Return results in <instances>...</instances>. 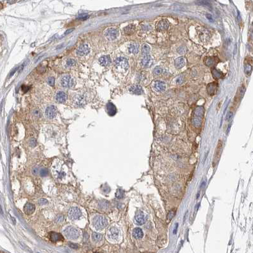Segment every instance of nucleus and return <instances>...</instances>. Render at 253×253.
Here are the masks:
<instances>
[{
	"label": "nucleus",
	"instance_id": "52",
	"mask_svg": "<svg viewBox=\"0 0 253 253\" xmlns=\"http://www.w3.org/2000/svg\"></svg>",
	"mask_w": 253,
	"mask_h": 253
},
{
	"label": "nucleus",
	"instance_id": "8",
	"mask_svg": "<svg viewBox=\"0 0 253 253\" xmlns=\"http://www.w3.org/2000/svg\"><path fill=\"white\" fill-rule=\"evenodd\" d=\"M57 110L54 105H50L46 109V116L49 119H53L56 115Z\"/></svg>",
	"mask_w": 253,
	"mask_h": 253
},
{
	"label": "nucleus",
	"instance_id": "21",
	"mask_svg": "<svg viewBox=\"0 0 253 253\" xmlns=\"http://www.w3.org/2000/svg\"><path fill=\"white\" fill-rule=\"evenodd\" d=\"M24 209L26 214H31L35 211V206L33 204H31V203H27L24 206Z\"/></svg>",
	"mask_w": 253,
	"mask_h": 253
},
{
	"label": "nucleus",
	"instance_id": "45",
	"mask_svg": "<svg viewBox=\"0 0 253 253\" xmlns=\"http://www.w3.org/2000/svg\"><path fill=\"white\" fill-rule=\"evenodd\" d=\"M183 82V79H182V77H179L177 79L176 83L177 84H181Z\"/></svg>",
	"mask_w": 253,
	"mask_h": 253
},
{
	"label": "nucleus",
	"instance_id": "7",
	"mask_svg": "<svg viewBox=\"0 0 253 253\" xmlns=\"http://www.w3.org/2000/svg\"><path fill=\"white\" fill-rule=\"evenodd\" d=\"M90 49L88 45L86 44H83L76 50V54L80 56H86L90 53Z\"/></svg>",
	"mask_w": 253,
	"mask_h": 253
},
{
	"label": "nucleus",
	"instance_id": "46",
	"mask_svg": "<svg viewBox=\"0 0 253 253\" xmlns=\"http://www.w3.org/2000/svg\"><path fill=\"white\" fill-rule=\"evenodd\" d=\"M232 117V112H229L228 114L227 115V117H226V119H228V120H230V119H231V117Z\"/></svg>",
	"mask_w": 253,
	"mask_h": 253
},
{
	"label": "nucleus",
	"instance_id": "1",
	"mask_svg": "<svg viewBox=\"0 0 253 253\" xmlns=\"http://www.w3.org/2000/svg\"><path fill=\"white\" fill-rule=\"evenodd\" d=\"M107 220L103 216L97 215L93 219V225L97 230H102L107 225Z\"/></svg>",
	"mask_w": 253,
	"mask_h": 253
},
{
	"label": "nucleus",
	"instance_id": "33",
	"mask_svg": "<svg viewBox=\"0 0 253 253\" xmlns=\"http://www.w3.org/2000/svg\"><path fill=\"white\" fill-rule=\"evenodd\" d=\"M244 70L245 72H246V74L250 75L252 72V65H251L249 64V63L246 64L244 66Z\"/></svg>",
	"mask_w": 253,
	"mask_h": 253
},
{
	"label": "nucleus",
	"instance_id": "44",
	"mask_svg": "<svg viewBox=\"0 0 253 253\" xmlns=\"http://www.w3.org/2000/svg\"><path fill=\"white\" fill-rule=\"evenodd\" d=\"M30 144H31V146H32V147L36 146V140H35L34 139L31 140V141H30Z\"/></svg>",
	"mask_w": 253,
	"mask_h": 253
},
{
	"label": "nucleus",
	"instance_id": "26",
	"mask_svg": "<svg viewBox=\"0 0 253 253\" xmlns=\"http://www.w3.org/2000/svg\"><path fill=\"white\" fill-rule=\"evenodd\" d=\"M204 109L202 107H197L195 110V116L202 118V116H204Z\"/></svg>",
	"mask_w": 253,
	"mask_h": 253
},
{
	"label": "nucleus",
	"instance_id": "18",
	"mask_svg": "<svg viewBox=\"0 0 253 253\" xmlns=\"http://www.w3.org/2000/svg\"><path fill=\"white\" fill-rule=\"evenodd\" d=\"M128 51L133 54H136L139 51V45L136 42H133L128 46Z\"/></svg>",
	"mask_w": 253,
	"mask_h": 253
},
{
	"label": "nucleus",
	"instance_id": "47",
	"mask_svg": "<svg viewBox=\"0 0 253 253\" xmlns=\"http://www.w3.org/2000/svg\"><path fill=\"white\" fill-rule=\"evenodd\" d=\"M178 223H176V225H175V230H174V231H173V233H174V234H175V233H176L177 228H178Z\"/></svg>",
	"mask_w": 253,
	"mask_h": 253
},
{
	"label": "nucleus",
	"instance_id": "49",
	"mask_svg": "<svg viewBox=\"0 0 253 253\" xmlns=\"http://www.w3.org/2000/svg\"><path fill=\"white\" fill-rule=\"evenodd\" d=\"M22 90H23V91H24V90L25 91H27V90H28V88H27V87H26V86H22Z\"/></svg>",
	"mask_w": 253,
	"mask_h": 253
},
{
	"label": "nucleus",
	"instance_id": "5",
	"mask_svg": "<svg viewBox=\"0 0 253 253\" xmlns=\"http://www.w3.org/2000/svg\"><path fill=\"white\" fill-rule=\"evenodd\" d=\"M119 35V31L115 28H109L105 32V36L109 41H114Z\"/></svg>",
	"mask_w": 253,
	"mask_h": 253
},
{
	"label": "nucleus",
	"instance_id": "24",
	"mask_svg": "<svg viewBox=\"0 0 253 253\" xmlns=\"http://www.w3.org/2000/svg\"><path fill=\"white\" fill-rule=\"evenodd\" d=\"M133 235L134 238H136L137 239H140L143 237V233L142 230L140 228H134L133 232Z\"/></svg>",
	"mask_w": 253,
	"mask_h": 253
},
{
	"label": "nucleus",
	"instance_id": "40",
	"mask_svg": "<svg viewBox=\"0 0 253 253\" xmlns=\"http://www.w3.org/2000/svg\"><path fill=\"white\" fill-rule=\"evenodd\" d=\"M175 211H171L169 212V213L168 214V219H169V220H171V219H172V218L174 216H175Z\"/></svg>",
	"mask_w": 253,
	"mask_h": 253
},
{
	"label": "nucleus",
	"instance_id": "6",
	"mask_svg": "<svg viewBox=\"0 0 253 253\" xmlns=\"http://www.w3.org/2000/svg\"><path fill=\"white\" fill-rule=\"evenodd\" d=\"M82 215V213L80 211V209L76 207H71L69 210L68 216L72 220L79 219Z\"/></svg>",
	"mask_w": 253,
	"mask_h": 253
},
{
	"label": "nucleus",
	"instance_id": "51",
	"mask_svg": "<svg viewBox=\"0 0 253 253\" xmlns=\"http://www.w3.org/2000/svg\"><path fill=\"white\" fill-rule=\"evenodd\" d=\"M72 31H73V29H70V31H69H69H67V32H65V34H68V33H69V32H72Z\"/></svg>",
	"mask_w": 253,
	"mask_h": 253
},
{
	"label": "nucleus",
	"instance_id": "16",
	"mask_svg": "<svg viewBox=\"0 0 253 253\" xmlns=\"http://www.w3.org/2000/svg\"><path fill=\"white\" fill-rule=\"evenodd\" d=\"M135 26L133 25V24H129V26H126L125 28L123 30V32H124V34L125 35H127V36H130L131 34H133L135 31Z\"/></svg>",
	"mask_w": 253,
	"mask_h": 253
},
{
	"label": "nucleus",
	"instance_id": "27",
	"mask_svg": "<svg viewBox=\"0 0 253 253\" xmlns=\"http://www.w3.org/2000/svg\"><path fill=\"white\" fill-rule=\"evenodd\" d=\"M150 51V48L149 45L147 44H144L141 48V53L144 56L148 55Z\"/></svg>",
	"mask_w": 253,
	"mask_h": 253
},
{
	"label": "nucleus",
	"instance_id": "14",
	"mask_svg": "<svg viewBox=\"0 0 253 253\" xmlns=\"http://www.w3.org/2000/svg\"><path fill=\"white\" fill-rule=\"evenodd\" d=\"M119 234V230L116 227H111V228H109V231H108V236L112 239H116V238L118 237Z\"/></svg>",
	"mask_w": 253,
	"mask_h": 253
},
{
	"label": "nucleus",
	"instance_id": "15",
	"mask_svg": "<svg viewBox=\"0 0 253 253\" xmlns=\"http://www.w3.org/2000/svg\"><path fill=\"white\" fill-rule=\"evenodd\" d=\"M99 63L102 66H108L111 62V59L110 56L108 55H105L102 57H100L98 60Z\"/></svg>",
	"mask_w": 253,
	"mask_h": 253
},
{
	"label": "nucleus",
	"instance_id": "17",
	"mask_svg": "<svg viewBox=\"0 0 253 253\" xmlns=\"http://www.w3.org/2000/svg\"><path fill=\"white\" fill-rule=\"evenodd\" d=\"M217 86L218 84L216 83H210L209 84L207 85V91L208 94L210 95H214L215 93V92L216 91Z\"/></svg>",
	"mask_w": 253,
	"mask_h": 253
},
{
	"label": "nucleus",
	"instance_id": "37",
	"mask_svg": "<svg viewBox=\"0 0 253 253\" xmlns=\"http://www.w3.org/2000/svg\"><path fill=\"white\" fill-rule=\"evenodd\" d=\"M116 197L118 199H121L123 197V192L121 190H118L116 194Z\"/></svg>",
	"mask_w": 253,
	"mask_h": 253
},
{
	"label": "nucleus",
	"instance_id": "28",
	"mask_svg": "<svg viewBox=\"0 0 253 253\" xmlns=\"http://www.w3.org/2000/svg\"><path fill=\"white\" fill-rule=\"evenodd\" d=\"M212 74L213 77L216 79L221 78L223 76V74L221 71H219V70L216 69H212Z\"/></svg>",
	"mask_w": 253,
	"mask_h": 253
},
{
	"label": "nucleus",
	"instance_id": "11",
	"mask_svg": "<svg viewBox=\"0 0 253 253\" xmlns=\"http://www.w3.org/2000/svg\"><path fill=\"white\" fill-rule=\"evenodd\" d=\"M141 64L143 67H146V68H148L150 67H151L152 65L153 64V59L151 57V56H150L149 55L144 56L143 58H142V60H141Z\"/></svg>",
	"mask_w": 253,
	"mask_h": 253
},
{
	"label": "nucleus",
	"instance_id": "48",
	"mask_svg": "<svg viewBox=\"0 0 253 253\" xmlns=\"http://www.w3.org/2000/svg\"><path fill=\"white\" fill-rule=\"evenodd\" d=\"M206 17H207V19H209V21H211V22H212V17H211V15H209V14H207V15H206Z\"/></svg>",
	"mask_w": 253,
	"mask_h": 253
},
{
	"label": "nucleus",
	"instance_id": "39",
	"mask_svg": "<svg viewBox=\"0 0 253 253\" xmlns=\"http://www.w3.org/2000/svg\"><path fill=\"white\" fill-rule=\"evenodd\" d=\"M63 219H64V216H63V215H59V216L56 218V221L57 223H60L62 222V221H63Z\"/></svg>",
	"mask_w": 253,
	"mask_h": 253
},
{
	"label": "nucleus",
	"instance_id": "36",
	"mask_svg": "<svg viewBox=\"0 0 253 253\" xmlns=\"http://www.w3.org/2000/svg\"><path fill=\"white\" fill-rule=\"evenodd\" d=\"M55 79L53 77H49L48 79V83L49 86H53L55 85Z\"/></svg>",
	"mask_w": 253,
	"mask_h": 253
},
{
	"label": "nucleus",
	"instance_id": "31",
	"mask_svg": "<svg viewBox=\"0 0 253 253\" xmlns=\"http://www.w3.org/2000/svg\"><path fill=\"white\" fill-rule=\"evenodd\" d=\"M193 123L195 127H199L202 124V118L195 116L193 120Z\"/></svg>",
	"mask_w": 253,
	"mask_h": 253
},
{
	"label": "nucleus",
	"instance_id": "30",
	"mask_svg": "<svg viewBox=\"0 0 253 253\" xmlns=\"http://www.w3.org/2000/svg\"><path fill=\"white\" fill-rule=\"evenodd\" d=\"M102 235L98 233L93 232L92 234V239L94 242H100V240H102Z\"/></svg>",
	"mask_w": 253,
	"mask_h": 253
},
{
	"label": "nucleus",
	"instance_id": "34",
	"mask_svg": "<svg viewBox=\"0 0 253 253\" xmlns=\"http://www.w3.org/2000/svg\"><path fill=\"white\" fill-rule=\"evenodd\" d=\"M162 72V69L160 66L155 67L154 69V74L155 75H160Z\"/></svg>",
	"mask_w": 253,
	"mask_h": 253
},
{
	"label": "nucleus",
	"instance_id": "29",
	"mask_svg": "<svg viewBox=\"0 0 253 253\" xmlns=\"http://www.w3.org/2000/svg\"><path fill=\"white\" fill-rule=\"evenodd\" d=\"M76 63V62L74 60L72 59V58H69V59L67 60L66 61H65V67H67V68H71V67L74 66Z\"/></svg>",
	"mask_w": 253,
	"mask_h": 253
},
{
	"label": "nucleus",
	"instance_id": "50",
	"mask_svg": "<svg viewBox=\"0 0 253 253\" xmlns=\"http://www.w3.org/2000/svg\"><path fill=\"white\" fill-rule=\"evenodd\" d=\"M16 69H14V71H12V72H11L10 75V77H11V76H12V75L14 74L15 73V72Z\"/></svg>",
	"mask_w": 253,
	"mask_h": 253
},
{
	"label": "nucleus",
	"instance_id": "41",
	"mask_svg": "<svg viewBox=\"0 0 253 253\" xmlns=\"http://www.w3.org/2000/svg\"><path fill=\"white\" fill-rule=\"evenodd\" d=\"M32 173L33 175H37V174L39 173V169L37 168H34L32 169Z\"/></svg>",
	"mask_w": 253,
	"mask_h": 253
},
{
	"label": "nucleus",
	"instance_id": "10",
	"mask_svg": "<svg viewBox=\"0 0 253 253\" xmlns=\"http://www.w3.org/2000/svg\"><path fill=\"white\" fill-rule=\"evenodd\" d=\"M169 27V22L168 21L164 19L161 20L157 24L156 28L159 31H165L168 29Z\"/></svg>",
	"mask_w": 253,
	"mask_h": 253
},
{
	"label": "nucleus",
	"instance_id": "35",
	"mask_svg": "<svg viewBox=\"0 0 253 253\" xmlns=\"http://www.w3.org/2000/svg\"><path fill=\"white\" fill-rule=\"evenodd\" d=\"M48 174V170L46 168H42L39 171V175L41 176H46Z\"/></svg>",
	"mask_w": 253,
	"mask_h": 253
},
{
	"label": "nucleus",
	"instance_id": "20",
	"mask_svg": "<svg viewBox=\"0 0 253 253\" xmlns=\"http://www.w3.org/2000/svg\"><path fill=\"white\" fill-rule=\"evenodd\" d=\"M129 91L136 95H141L143 93V89L140 85H134L129 88Z\"/></svg>",
	"mask_w": 253,
	"mask_h": 253
},
{
	"label": "nucleus",
	"instance_id": "38",
	"mask_svg": "<svg viewBox=\"0 0 253 253\" xmlns=\"http://www.w3.org/2000/svg\"><path fill=\"white\" fill-rule=\"evenodd\" d=\"M38 202H39V204H40V205H44V204H48V201L46 199H43V198H42V199H39V201H38Z\"/></svg>",
	"mask_w": 253,
	"mask_h": 253
},
{
	"label": "nucleus",
	"instance_id": "32",
	"mask_svg": "<svg viewBox=\"0 0 253 253\" xmlns=\"http://www.w3.org/2000/svg\"><path fill=\"white\" fill-rule=\"evenodd\" d=\"M109 202L105 200H102L99 203V207L102 209H106L109 207Z\"/></svg>",
	"mask_w": 253,
	"mask_h": 253
},
{
	"label": "nucleus",
	"instance_id": "13",
	"mask_svg": "<svg viewBox=\"0 0 253 253\" xmlns=\"http://www.w3.org/2000/svg\"><path fill=\"white\" fill-rule=\"evenodd\" d=\"M49 239L51 240V241L53 242H56L58 241H62V240H63V236H62L60 233L53 232H51L49 233Z\"/></svg>",
	"mask_w": 253,
	"mask_h": 253
},
{
	"label": "nucleus",
	"instance_id": "43",
	"mask_svg": "<svg viewBox=\"0 0 253 253\" xmlns=\"http://www.w3.org/2000/svg\"><path fill=\"white\" fill-rule=\"evenodd\" d=\"M88 17V16L87 14H82L81 15H80L79 17V19H83V20H84V19H86Z\"/></svg>",
	"mask_w": 253,
	"mask_h": 253
},
{
	"label": "nucleus",
	"instance_id": "22",
	"mask_svg": "<svg viewBox=\"0 0 253 253\" xmlns=\"http://www.w3.org/2000/svg\"><path fill=\"white\" fill-rule=\"evenodd\" d=\"M185 65V61L183 57L181 56V57H179V58H176V59L175 60V67H176V68L178 69H182L183 67H184Z\"/></svg>",
	"mask_w": 253,
	"mask_h": 253
},
{
	"label": "nucleus",
	"instance_id": "9",
	"mask_svg": "<svg viewBox=\"0 0 253 253\" xmlns=\"http://www.w3.org/2000/svg\"><path fill=\"white\" fill-rule=\"evenodd\" d=\"M147 220V218L143 214V212L141 211H138L135 215V222L139 225L144 224Z\"/></svg>",
	"mask_w": 253,
	"mask_h": 253
},
{
	"label": "nucleus",
	"instance_id": "42",
	"mask_svg": "<svg viewBox=\"0 0 253 253\" xmlns=\"http://www.w3.org/2000/svg\"><path fill=\"white\" fill-rule=\"evenodd\" d=\"M69 246L71 248H72V249H78V246L76 244H72V243H70L69 244Z\"/></svg>",
	"mask_w": 253,
	"mask_h": 253
},
{
	"label": "nucleus",
	"instance_id": "2",
	"mask_svg": "<svg viewBox=\"0 0 253 253\" xmlns=\"http://www.w3.org/2000/svg\"><path fill=\"white\" fill-rule=\"evenodd\" d=\"M114 65L116 69L120 72L126 71L129 68V63L127 59L124 57H119L115 60Z\"/></svg>",
	"mask_w": 253,
	"mask_h": 253
},
{
	"label": "nucleus",
	"instance_id": "19",
	"mask_svg": "<svg viewBox=\"0 0 253 253\" xmlns=\"http://www.w3.org/2000/svg\"><path fill=\"white\" fill-rule=\"evenodd\" d=\"M218 61V59H216V57H212V56H207L204 60V63L207 66L211 67L213 66L216 64Z\"/></svg>",
	"mask_w": 253,
	"mask_h": 253
},
{
	"label": "nucleus",
	"instance_id": "25",
	"mask_svg": "<svg viewBox=\"0 0 253 253\" xmlns=\"http://www.w3.org/2000/svg\"><path fill=\"white\" fill-rule=\"evenodd\" d=\"M155 88L159 91H164L166 90V84L164 82L156 81L155 83Z\"/></svg>",
	"mask_w": 253,
	"mask_h": 253
},
{
	"label": "nucleus",
	"instance_id": "23",
	"mask_svg": "<svg viewBox=\"0 0 253 253\" xmlns=\"http://www.w3.org/2000/svg\"><path fill=\"white\" fill-rule=\"evenodd\" d=\"M85 100H86L85 98L83 95H77L76 97H75L74 102L77 105L81 106L85 104Z\"/></svg>",
	"mask_w": 253,
	"mask_h": 253
},
{
	"label": "nucleus",
	"instance_id": "12",
	"mask_svg": "<svg viewBox=\"0 0 253 253\" xmlns=\"http://www.w3.org/2000/svg\"><path fill=\"white\" fill-rule=\"evenodd\" d=\"M55 100L58 103H64L67 100V95L63 91H58L55 96Z\"/></svg>",
	"mask_w": 253,
	"mask_h": 253
},
{
	"label": "nucleus",
	"instance_id": "3",
	"mask_svg": "<svg viewBox=\"0 0 253 253\" xmlns=\"http://www.w3.org/2000/svg\"><path fill=\"white\" fill-rule=\"evenodd\" d=\"M64 235L67 239L71 240H76L79 237V232L76 228L70 226L67 227L64 230Z\"/></svg>",
	"mask_w": 253,
	"mask_h": 253
},
{
	"label": "nucleus",
	"instance_id": "4",
	"mask_svg": "<svg viewBox=\"0 0 253 253\" xmlns=\"http://www.w3.org/2000/svg\"><path fill=\"white\" fill-rule=\"evenodd\" d=\"M60 84L63 88H70L74 85V80L69 75H65L60 78Z\"/></svg>",
	"mask_w": 253,
	"mask_h": 253
}]
</instances>
